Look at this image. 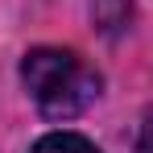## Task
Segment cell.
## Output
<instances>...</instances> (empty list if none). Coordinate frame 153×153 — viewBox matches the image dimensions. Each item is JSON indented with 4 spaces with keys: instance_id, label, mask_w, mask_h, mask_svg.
<instances>
[{
    "instance_id": "obj_1",
    "label": "cell",
    "mask_w": 153,
    "mask_h": 153,
    "mask_svg": "<svg viewBox=\"0 0 153 153\" xmlns=\"http://www.w3.org/2000/svg\"><path fill=\"white\" fill-rule=\"evenodd\" d=\"M21 83L42 108V116L50 120H71L79 112H87L100 95V75L75 50H58V46L29 50L21 62Z\"/></svg>"
},
{
    "instance_id": "obj_2",
    "label": "cell",
    "mask_w": 153,
    "mask_h": 153,
    "mask_svg": "<svg viewBox=\"0 0 153 153\" xmlns=\"http://www.w3.org/2000/svg\"><path fill=\"white\" fill-rule=\"evenodd\" d=\"M33 153H100V149L79 132H50L33 145Z\"/></svg>"
},
{
    "instance_id": "obj_3",
    "label": "cell",
    "mask_w": 153,
    "mask_h": 153,
    "mask_svg": "<svg viewBox=\"0 0 153 153\" xmlns=\"http://www.w3.org/2000/svg\"><path fill=\"white\" fill-rule=\"evenodd\" d=\"M137 153H153V108L141 120V132H137Z\"/></svg>"
}]
</instances>
